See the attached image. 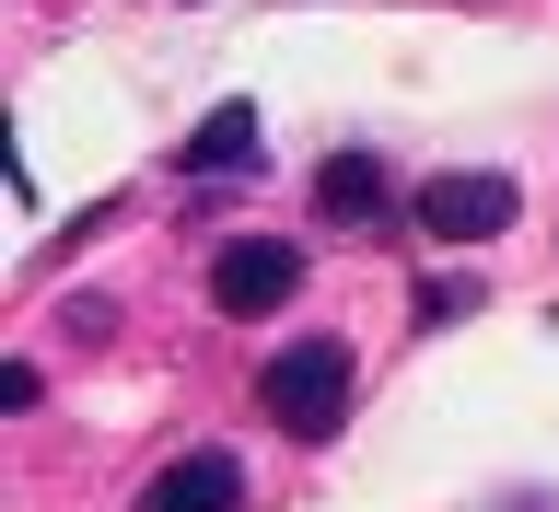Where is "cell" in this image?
<instances>
[{
  "label": "cell",
  "mask_w": 559,
  "mask_h": 512,
  "mask_svg": "<svg viewBox=\"0 0 559 512\" xmlns=\"http://www.w3.org/2000/svg\"><path fill=\"white\" fill-rule=\"evenodd\" d=\"M257 396H269V419L292 443H338L349 396H361V361H349V338H280L257 361Z\"/></svg>",
  "instance_id": "6da1fadb"
},
{
  "label": "cell",
  "mask_w": 559,
  "mask_h": 512,
  "mask_svg": "<svg viewBox=\"0 0 559 512\" xmlns=\"http://www.w3.org/2000/svg\"><path fill=\"white\" fill-rule=\"evenodd\" d=\"M292 291H304V245H292V234H234V245H210V314L257 326V314H280Z\"/></svg>",
  "instance_id": "7a4b0ae2"
},
{
  "label": "cell",
  "mask_w": 559,
  "mask_h": 512,
  "mask_svg": "<svg viewBox=\"0 0 559 512\" xmlns=\"http://www.w3.org/2000/svg\"><path fill=\"white\" fill-rule=\"evenodd\" d=\"M408 210H419V234H431V245H489V234H513L524 187H513V175H489V164H454V175H431Z\"/></svg>",
  "instance_id": "3957f363"
},
{
  "label": "cell",
  "mask_w": 559,
  "mask_h": 512,
  "mask_svg": "<svg viewBox=\"0 0 559 512\" xmlns=\"http://www.w3.org/2000/svg\"><path fill=\"white\" fill-rule=\"evenodd\" d=\"M140 512H245V466L222 443H199V454H175L164 478H140Z\"/></svg>",
  "instance_id": "277c9868"
},
{
  "label": "cell",
  "mask_w": 559,
  "mask_h": 512,
  "mask_svg": "<svg viewBox=\"0 0 559 512\" xmlns=\"http://www.w3.org/2000/svg\"><path fill=\"white\" fill-rule=\"evenodd\" d=\"M314 210H326L338 234H373L384 210H396V175H384L373 152H326V164H314Z\"/></svg>",
  "instance_id": "5b68a950"
},
{
  "label": "cell",
  "mask_w": 559,
  "mask_h": 512,
  "mask_svg": "<svg viewBox=\"0 0 559 512\" xmlns=\"http://www.w3.org/2000/svg\"><path fill=\"white\" fill-rule=\"evenodd\" d=\"M269 152V129H257V105H210L199 129H187V152H175V175H245Z\"/></svg>",
  "instance_id": "8992f818"
},
{
  "label": "cell",
  "mask_w": 559,
  "mask_h": 512,
  "mask_svg": "<svg viewBox=\"0 0 559 512\" xmlns=\"http://www.w3.org/2000/svg\"><path fill=\"white\" fill-rule=\"evenodd\" d=\"M478 303H489V279H466V269H431V279H419V303H408V314H419V326H466Z\"/></svg>",
  "instance_id": "52a82bcc"
}]
</instances>
